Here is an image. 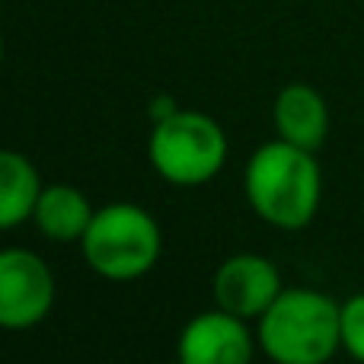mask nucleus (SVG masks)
Segmentation results:
<instances>
[{"instance_id":"obj_1","label":"nucleus","mask_w":364,"mask_h":364,"mask_svg":"<svg viewBox=\"0 0 364 364\" xmlns=\"http://www.w3.org/2000/svg\"><path fill=\"white\" fill-rule=\"evenodd\" d=\"M243 192L259 220L275 230H304L323 201V170L314 151L288 141H269L250 157Z\"/></svg>"},{"instance_id":"obj_2","label":"nucleus","mask_w":364,"mask_h":364,"mask_svg":"<svg viewBox=\"0 0 364 364\" xmlns=\"http://www.w3.org/2000/svg\"><path fill=\"white\" fill-rule=\"evenodd\" d=\"M256 342L275 364H326L342 348V304L316 288H284L256 320Z\"/></svg>"},{"instance_id":"obj_3","label":"nucleus","mask_w":364,"mask_h":364,"mask_svg":"<svg viewBox=\"0 0 364 364\" xmlns=\"http://www.w3.org/2000/svg\"><path fill=\"white\" fill-rule=\"evenodd\" d=\"M80 252L106 282H138L157 265L164 252V230L147 208L134 201H112L96 208L80 240Z\"/></svg>"},{"instance_id":"obj_4","label":"nucleus","mask_w":364,"mask_h":364,"mask_svg":"<svg viewBox=\"0 0 364 364\" xmlns=\"http://www.w3.org/2000/svg\"><path fill=\"white\" fill-rule=\"evenodd\" d=\"M227 134L208 112L176 109L170 119L154 122L147 138V160L160 179L179 188L205 186L227 164Z\"/></svg>"},{"instance_id":"obj_5","label":"nucleus","mask_w":364,"mask_h":364,"mask_svg":"<svg viewBox=\"0 0 364 364\" xmlns=\"http://www.w3.org/2000/svg\"><path fill=\"white\" fill-rule=\"evenodd\" d=\"M58 297L51 265L38 252L6 246L0 250V329L26 333L48 320Z\"/></svg>"},{"instance_id":"obj_6","label":"nucleus","mask_w":364,"mask_h":364,"mask_svg":"<svg viewBox=\"0 0 364 364\" xmlns=\"http://www.w3.org/2000/svg\"><path fill=\"white\" fill-rule=\"evenodd\" d=\"M284 291L282 272L269 256L259 252H237L224 259L211 278L214 307L240 316V320H259Z\"/></svg>"},{"instance_id":"obj_7","label":"nucleus","mask_w":364,"mask_h":364,"mask_svg":"<svg viewBox=\"0 0 364 364\" xmlns=\"http://www.w3.org/2000/svg\"><path fill=\"white\" fill-rule=\"evenodd\" d=\"M256 333L250 320L211 307L205 314H195L182 326L176 342L179 364H252L256 358Z\"/></svg>"},{"instance_id":"obj_8","label":"nucleus","mask_w":364,"mask_h":364,"mask_svg":"<svg viewBox=\"0 0 364 364\" xmlns=\"http://www.w3.org/2000/svg\"><path fill=\"white\" fill-rule=\"evenodd\" d=\"M272 122L282 141L304 151H320L329 138V106L310 83H288L272 102Z\"/></svg>"},{"instance_id":"obj_9","label":"nucleus","mask_w":364,"mask_h":364,"mask_svg":"<svg viewBox=\"0 0 364 364\" xmlns=\"http://www.w3.org/2000/svg\"><path fill=\"white\" fill-rule=\"evenodd\" d=\"M93 214H96V208L87 198V192H80L70 182H51V186H42V192H38L32 224H36V230L45 240L80 243Z\"/></svg>"},{"instance_id":"obj_10","label":"nucleus","mask_w":364,"mask_h":364,"mask_svg":"<svg viewBox=\"0 0 364 364\" xmlns=\"http://www.w3.org/2000/svg\"><path fill=\"white\" fill-rule=\"evenodd\" d=\"M38 192H42V176L36 164L26 154L0 147V230L32 220Z\"/></svg>"},{"instance_id":"obj_11","label":"nucleus","mask_w":364,"mask_h":364,"mask_svg":"<svg viewBox=\"0 0 364 364\" xmlns=\"http://www.w3.org/2000/svg\"><path fill=\"white\" fill-rule=\"evenodd\" d=\"M342 352L364 364V291L342 301Z\"/></svg>"},{"instance_id":"obj_12","label":"nucleus","mask_w":364,"mask_h":364,"mask_svg":"<svg viewBox=\"0 0 364 364\" xmlns=\"http://www.w3.org/2000/svg\"><path fill=\"white\" fill-rule=\"evenodd\" d=\"M176 109L179 106H176V100H173V96H154L151 106H147V112H151V122H164V119H170Z\"/></svg>"},{"instance_id":"obj_13","label":"nucleus","mask_w":364,"mask_h":364,"mask_svg":"<svg viewBox=\"0 0 364 364\" xmlns=\"http://www.w3.org/2000/svg\"><path fill=\"white\" fill-rule=\"evenodd\" d=\"M0 68H4V29H0Z\"/></svg>"},{"instance_id":"obj_14","label":"nucleus","mask_w":364,"mask_h":364,"mask_svg":"<svg viewBox=\"0 0 364 364\" xmlns=\"http://www.w3.org/2000/svg\"><path fill=\"white\" fill-rule=\"evenodd\" d=\"M170 364H179V361H170Z\"/></svg>"}]
</instances>
